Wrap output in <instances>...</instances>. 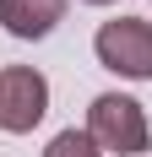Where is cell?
Instances as JSON below:
<instances>
[{
    "label": "cell",
    "instance_id": "3",
    "mask_svg": "<svg viewBox=\"0 0 152 157\" xmlns=\"http://www.w3.org/2000/svg\"><path fill=\"white\" fill-rule=\"evenodd\" d=\"M49 114V81L33 65H6L0 71V130L6 136H27L33 125H44Z\"/></svg>",
    "mask_w": 152,
    "mask_h": 157
},
{
    "label": "cell",
    "instance_id": "6",
    "mask_svg": "<svg viewBox=\"0 0 152 157\" xmlns=\"http://www.w3.org/2000/svg\"><path fill=\"white\" fill-rule=\"evenodd\" d=\"M82 6H114V0H82Z\"/></svg>",
    "mask_w": 152,
    "mask_h": 157
},
{
    "label": "cell",
    "instance_id": "4",
    "mask_svg": "<svg viewBox=\"0 0 152 157\" xmlns=\"http://www.w3.org/2000/svg\"><path fill=\"white\" fill-rule=\"evenodd\" d=\"M65 22V0H0V27L22 38V44H38Z\"/></svg>",
    "mask_w": 152,
    "mask_h": 157
},
{
    "label": "cell",
    "instance_id": "1",
    "mask_svg": "<svg viewBox=\"0 0 152 157\" xmlns=\"http://www.w3.org/2000/svg\"><path fill=\"white\" fill-rule=\"evenodd\" d=\"M92 136V146L98 152H114V157H147L152 152V125H147V109H141L136 98L125 92H98L87 103V125H82Z\"/></svg>",
    "mask_w": 152,
    "mask_h": 157
},
{
    "label": "cell",
    "instance_id": "2",
    "mask_svg": "<svg viewBox=\"0 0 152 157\" xmlns=\"http://www.w3.org/2000/svg\"><path fill=\"white\" fill-rule=\"evenodd\" d=\"M92 54L103 71L125 81H152V22L147 16H114L92 33Z\"/></svg>",
    "mask_w": 152,
    "mask_h": 157
},
{
    "label": "cell",
    "instance_id": "5",
    "mask_svg": "<svg viewBox=\"0 0 152 157\" xmlns=\"http://www.w3.org/2000/svg\"><path fill=\"white\" fill-rule=\"evenodd\" d=\"M44 157H103V152L92 146V136H87V130H60V136L44 146Z\"/></svg>",
    "mask_w": 152,
    "mask_h": 157
}]
</instances>
